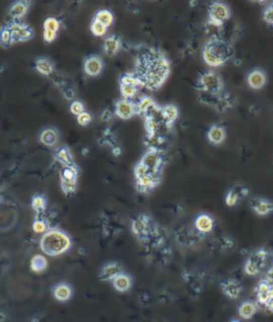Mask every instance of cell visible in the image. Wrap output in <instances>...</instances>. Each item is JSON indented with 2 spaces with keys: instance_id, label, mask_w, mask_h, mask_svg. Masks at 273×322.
Returning <instances> with one entry per match:
<instances>
[{
  "instance_id": "f5cc1de1",
  "label": "cell",
  "mask_w": 273,
  "mask_h": 322,
  "mask_svg": "<svg viewBox=\"0 0 273 322\" xmlns=\"http://www.w3.org/2000/svg\"><path fill=\"white\" fill-rule=\"evenodd\" d=\"M230 322H242L241 320H239V319H236V318H234V319H232Z\"/></svg>"
},
{
  "instance_id": "7a4b0ae2",
  "label": "cell",
  "mask_w": 273,
  "mask_h": 322,
  "mask_svg": "<svg viewBox=\"0 0 273 322\" xmlns=\"http://www.w3.org/2000/svg\"><path fill=\"white\" fill-rule=\"evenodd\" d=\"M235 55L234 46L222 38L209 39L203 48V60L211 67H218L225 64Z\"/></svg>"
},
{
  "instance_id": "f1b7e54d",
  "label": "cell",
  "mask_w": 273,
  "mask_h": 322,
  "mask_svg": "<svg viewBox=\"0 0 273 322\" xmlns=\"http://www.w3.org/2000/svg\"><path fill=\"white\" fill-rule=\"evenodd\" d=\"M48 262L44 255L36 254L30 259V269L34 273H43L47 270Z\"/></svg>"
},
{
  "instance_id": "e0dca14e",
  "label": "cell",
  "mask_w": 273,
  "mask_h": 322,
  "mask_svg": "<svg viewBox=\"0 0 273 322\" xmlns=\"http://www.w3.org/2000/svg\"><path fill=\"white\" fill-rule=\"evenodd\" d=\"M250 207L257 216L265 217L273 212V203L267 199L254 198L250 201Z\"/></svg>"
},
{
  "instance_id": "db71d44e",
  "label": "cell",
  "mask_w": 273,
  "mask_h": 322,
  "mask_svg": "<svg viewBox=\"0 0 273 322\" xmlns=\"http://www.w3.org/2000/svg\"><path fill=\"white\" fill-rule=\"evenodd\" d=\"M272 257H273V255H272Z\"/></svg>"
},
{
  "instance_id": "1f68e13d",
  "label": "cell",
  "mask_w": 273,
  "mask_h": 322,
  "mask_svg": "<svg viewBox=\"0 0 273 322\" xmlns=\"http://www.w3.org/2000/svg\"><path fill=\"white\" fill-rule=\"evenodd\" d=\"M28 8L29 4L27 2H17L11 8L10 16L13 20H21L28 12Z\"/></svg>"
},
{
  "instance_id": "c3c4849f",
  "label": "cell",
  "mask_w": 273,
  "mask_h": 322,
  "mask_svg": "<svg viewBox=\"0 0 273 322\" xmlns=\"http://www.w3.org/2000/svg\"><path fill=\"white\" fill-rule=\"evenodd\" d=\"M263 20L270 26H273V3L263 12Z\"/></svg>"
},
{
  "instance_id": "7dc6e473",
  "label": "cell",
  "mask_w": 273,
  "mask_h": 322,
  "mask_svg": "<svg viewBox=\"0 0 273 322\" xmlns=\"http://www.w3.org/2000/svg\"><path fill=\"white\" fill-rule=\"evenodd\" d=\"M91 121H92V116H91V114L86 111L77 116V122L80 126H87V125H89L91 123Z\"/></svg>"
},
{
  "instance_id": "816d5d0a",
  "label": "cell",
  "mask_w": 273,
  "mask_h": 322,
  "mask_svg": "<svg viewBox=\"0 0 273 322\" xmlns=\"http://www.w3.org/2000/svg\"><path fill=\"white\" fill-rule=\"evenodd\" d=\"M109 119H110V112H109V111H105L104 114H103V120H104V121H108Z\"/></svg>"
},
{
  "instance_id": "4316f807",
  "label": "cell",
  "mask_w": 273,
  "mask_h": 322,
  "mask_svg": "<svg viewBox=\"0 0 273 322\" xmlns=\"http://www.w3.org/2000/svg\"><path fill=\"white\" fill-rule=\"evenodd\" d=\"M268 257H269V252L266 249H258L255 252H253L248 257V259L252 263L255 264L259 268L260 271H262L263 268H265L267 265Z\"/></svg>"
},
{
  "instance_id": "ffe728a7",
  "label": "cell",
  "mask_w": 273,
  "mask_h": 322,
  "mask_svg": "<svg viewBox=\"0 0 273 322\" xmlns=\"http://www.w3.org/2000/svg\"><path fill=\"white\" fill-rule=\"evenodd\" d=\"M84 68L86 74L91 77H96L103 71L104 63L101 57L98 56H91L87 58L84 64Z\"/></svg>"
},
{
  "instance_id": "7bdbcfd3",
  "label": "cell",
  "mask_w": 273,
  "mask_h": 322,
  "mask_svg": "<svg viewBox=\"0 0 273 322\" xmlns=\"http://www.w3.org/2000/svg\"><path fill=\"white\" fill-rule=\"evenodd\" d=\"M243 271L245 274L249 275V276H256L259 272H261L259 268L255 264L249 261V259H247V261H245V263H244Z\"/></svg>"
},
{
  "instance_id": "7402d4cb",
  "label": "cell",
  "mask_w": 273,
  "mask_h": 322,
  "mask_svg": "<svg viewBox=\"0 0 273 322\" xmlns=\"http://www.w3.org/2000/svg\"><path fill=\"white\" fill-rule=\"evenodd\" d=\"M135 113V105L128 100L119 101L115 105V114L122 120H129Z\"/></svg>"
},
{
  "instance_id": "d6986e66",
  "label": "cell",
  "mask_w": 273,
  "mask_h": 322,
  "mask_svg": "<svg viewBox=\"0 0 273 322\" xmlns=\"http://www.w3.org/2000/svg\"><path fill=\"white\" fill-rule=\"evenodd\" d=\"M111 283L115 291L125 293V292H128L132 288L133 279L129 273L123 271L122 273L117 275Z\"/></svg>"
},
{
  "instance_id": "44dd1931",
  "label": "cell",
  "mask_w": 273,
  "mask_h": 322,
  "mask_svg": "<svg viewBox=\"0 0 273 322\" xmlns=\"http://www.w3.org/2000/svg\"><path fill=\"white\" fill-rule=\"evenodd\" d=\"M255 294L257 302L261 305L266 306V304L272 296V285L265 279L260 280L255 287Z\"/></svg>"
},
{
  "instance_id": "e575fe53",
  "label": "cell",
  "mask_w": 273,
  "mask_h": 322,
  "mask_svg": "<svg viewBox=\"0 0 273 322\" xmlns=\"http://www.w3.org/2000/svg\"><path fill=\"white\" fill-rule=\"evenodd\" d=\"M35 68L36 70L39 71L40 74L44 75V76H48L52 73L53 70V65L51 62L45 58H41L38 59L35 62Z\"/></svg>"
},
{
  "instance_id": "3957f363",
  "label": "cell",
  "mask_w": 273,
  "mask_h": 322,
  "mask_svg": "<svg viewBox=\"0 0 273 322\" xmlns=\"http://www.w3.org/2000/svg\"><path fill=\"white\" fill-rule=\"evenodd\" d=\"M42 252L50 257H57L65 254L72 248V239L59 228H50L42 236L40 240Z\"/></svg>"
},
{
  "instance_id": "b9f144b4",
  "label": "cell",
  "mask_w": 273,
  "mask_h": 322,
  "mask_svg": "<svg viewBox=\"0 0 273 322\" xmlns=\"http://www.w3.org/2000/svg\"><path fill=\"white\" fill-rule=\"evenodd\" d=\"M60 28V24L57 19L54 17H48V19L44 22V31H49L57 33Z\"/></svg>"
},
{
  "instance_id": "277c9868",
  "label": "cell",
  "mask_w": 273,
  "mask_h": 322,
  "mask_svg": "<svg viewBox=\"0 0 273 322\" xmlns=\"http://www.w3.org/2000/svg\"><path fill=\"white\" fill-rule=\"evenodd\" d=\"M130 228L135 238L144 245L160 227L152 220L151 217L147 216V214H140L131 221Z\"/></svg>"
},
{
  "instance_id": "cb8c5ba5",
  "label": "cell",
  "mask_w": 273,
  "mask_h": 322,
  "mask_svg": "<svg viewBox=\"0 0 273 322\" xmlns=\"http://www.w3.org/2000/svg\"><path fill=\"white\" fill-rule=\"evenodd\" d=\"M248 85L254 90H259L265 87L267 83V76L260 69H253L248 75Z\"/></svg>"
},
{
  "instance_id": "836d02e7",
  "label": "cell",
  "mask_w": 273,
  "mask_h": 322,
  "mask_svg": "<svg viewBox=\"0 0 273 322\" xmlns=\"http://www.w3.org/2000/svg\"><path fill=\"white\" fill-rule=\"evenodd\" d=\"M235 248V243L231 237H220L216 241L215 250L218 253H226L230 252Z\"/></svg>"
},
{
  "instance_id": "f35d334b",
  "label": "cell",
  "mask_w": 273,
  "mask_h": 322,
  "mask_svg": "<svg viewBox=\"0 0 273 322\" xmlns=\"http://www.w3.org/2000/svg\"><path fill=\"white\" fill-rule=\"evenodd\" d=\"M13 43H14V39L10 28H9L8 26L4 27V28L0 30V44H2L4 47H8Z\"/></svg>"
},
{
  "instance_id": "5b68a950",
  "label": "cell",
  "mask_w": 273,
  "mask_h": 322,
  "mask_svg": "<svg viewBox=\"0 0 273 322\" xmlns=\"http://www.w3.org/2000/svg\"><path fill=\"white\" fill-rule=\"evenodd\" d=\"M197 88L199 91L212 93V94H221L223 90V82L219 74L214 70H206L199 76L197 80Z\"/></svg>"
},
{
  "instance_id": "74e56055",
  "label": "cell",
  "mask_w": 273,
  "mask_h": 322,
  "mask_svg": "<svg viewBox=\"0 0 273 322\" xmlns=\"http://www.w3.org/2000/svg\"><path fill=\"white\" fill-rule=\"evenodd\" d=\"M46 199L42 195H35L31 201V206L36 213H43L46 209Z\"/></svg>"
},
{
  "instance_id": "8d00e7d4",
  "label": "cell",
  "mask_w": 273,
  "mask_h": 322,
  "mask_svg": "<svg viewBox=\"0 0 273 322\" xmlns=\"http://www.w3.org/2000/svg\"><path fill=\"white\" fill-rule=\"evenodd\" d=\"M56 159L59 161V163L64 165V167H70V166H73L74 165V163H73V158H72V155L70 153V150L66 148V147H60L57 153H56Z\"/></svg>"
},
{
  "instance_id": "d4e9b609",
  "label": "cell",
  "mask_w": 273,
  "mask_h": 322,
  "mask_svg": "<svg viewBox=\"0 0 273 322\" xmlns=\"http://www.w3.org/2000/svg\"><path fill=\"white\" fill-rule=\"evenodd\" d=\"M207 139L212 144H222L226 139V131L220 125H213L207 131Z\"/></svg>"
},
{
  "instance_id": "6da1fadb",
  "label": "cell",
  "mask_w": 273,
  "mask_h": 322,
  "mask_svg": "<svg viewBox=\"0 0 273 322\" xmlns=\"http://www.w3.org/2000/svg\"><path fill=\"white\" fill-rule=\"evenodd\" d=\"M170 62L158 50H148L139 58L136 63V77L143 87L152 90L159 89L170 74Z\"/></svg>"
},
{
  "instance_id": "52a82bcc",
  "label": "cell",
  "mask_w": 273,
  "mask_h": 322,
  "mask_svg": "<svg viewBox=\"0 0 273 322\" xmlns=\"http://www.w3.org/2000/svg\"><path fill=\"white\" fill-rule=\"evenodd\" d=\"M209 23H212L216 26L222 27L226 21L230 20L231 11L230 8L227 7L224 3H214L208 10Z\"/></svg>"
},
{
  "instance_id": "bcb514c9",
  "label": "cell",
  "mask_w": 273,
  "mask_h": 322,
  "mask_svg": "<svg viewBox=\"0 0 273 322\" xmlns=\"http://www.w3.org/2000/svg\"><path fill=\"white\" fill-rule=\"evenodd\" d=\"M70 109H71V112H72L73 114L78 116V115H80L81 113L85 112V106H84L83 103H80V102H73V103L71 104Z\"/></svg>"
},
{
  "instance_id": "8992f818",
  "label": "cell",
  "mask_w": 273,
  "mask_h": 322,
  "mask_svg": "<svg viewBox=\"0 0 273 322\" xmlns=\"http://www.w3.org/2000/svg\"><path fill=\"white\" fill-rule=\"evenodd\" d=\"M188 293L192 298H197L203 292L204 279L202 274L195 270H186L181 275Z\"/></svg>"
},
{
  "instance_id": "83f0119b",
  "label": "cell",
  "mask_w": 273,
  "mask_h": 322,
  "mask_svg": "<svg viewBox=\"0 0 273 322\" xmlns=\"http://www.w3.org/2000/svg\"><path fill=\"white\" fill-rule=\"evenodd\" d=\"M58 132L52 129V128H46L44 129L41 135H40V141L43 145L48 146V147H52L58 143Z\"/></svg>"
},
{
  "instance_id": "f907efd6",
  "label": "cell",
  "mask_w": 273,
  "mask_h": 322,
  "mask_svg": "<svg viewBox=\"0 0 273 322\" xmlns=\"http://www.w3.org/2000/svg\"><path fill=\"white\" fill-rule=\"evenodd\" d=\"M266 307H267L268 310L273 312V288H272V296H271L270 300L268 301V303L266 304Z\"/></svg>"
},
{
  "instance_id": "f546056e",
  "label": "cell",
  "mask_w": 273,
  "mask_h": 322,
  "mask_svg": "<svg viewBox=\"0 0 273 322\" xmlns=\"http://www.w3.org/2000/svg\"><path fill=\"white\" fill-rule=\"evenodd\" d=\"M156 104L149 96H144L139 101V103L135 105V113L139 114H147V116L156 108Z\"/></svg>"
},
{
  "instance_id": "60d3db41",
  "label": "cell",
  "mask_w": 273,
  "mask_h": 322,
  "mask_svg": "<svg viewBox=\"0 0 273 322\" xmlns=\"http://www.w3.org/2000/svg\"><path fill=\"white\" fill-rule=\"evenodd\" d=\"M90 28H91V32H92L95 37H104V35H106L107 30H108L106 26H104L103 24L98 23L94 20H93L92 24H91Z\"/></svg>"
},
{
  "instance_id": "681fc988",
  "label": "cell",
  "mask_w": 273,
  "mask_h": 322,
  "mask_svg": "<svg viewBox=\"0 0 273 322\" xmlns=\"http://www.w3.org/2000/svg\"><path fill=\"white\" fill-rule=\"evenodd\" d=\"M267 282H269L270 284H273V266L270 267L269 269L267 270L266 274H265V277H263Z\"/></svg>"
},
{
  "instance_id": "d6a6232c",
  "label": "cell",
  "mask_w": 273,
  "mask_h": 322,
  "mask_svg": "<svg viewBox=\"0 0 273 322\" xmlns=\"http://www.w3.org/2000/svg\"><path fill=\"white\" fill-rule=\"evenodd\" d=\"M162 115L166 124L171 127V125L178 118V109L174 105H167L162 108Z\"/></svg>"
},
{
  "instance_id": "7c38bea8",
  "label": "cell",
  "mask_w": 273,
  "mask_h": 322,
  "mask_svg": "<svg viewBox=\"0 0 273 322\" xmlns=\"http://www.w3.org/2000/svg\"><path fill=\"white\" fill-rule=\"evenodd\" d=\"M220 288L225 297L231 300H236L241 296L243 286L237 279L229 277V279H225L220 283Z\"/></svg>"
},
{
  "instance_id": "d590c367",
  "label": "cell",
  "mask_w": 273,
  "mask_h": 322,
  "mask_svg": "<svg viewBox=\"0 0 273 322\" xmlns=\"http://www.w3.org/2000/svg\"><path fill=\"white\" fill-rule=\"evenodd\" d=\"M94 21L103 24L107 28L110 27L113 23V14L108 10H99L94 17Z\"/></svg>"
},
{
  "instance_id": "4fadbf2b",
  "label": "cell",
  "mask_w": 273,
  "mask_h": 322,
  "mask_svg": "<svg viewBox=\"0 0 273 322\" xmlns=\"http://www.w3.org/2000/svg\"><path fill=\"white\" fill-rule=\"evenodd\" d=\"M51 293L54 300L61 303H65L74 296V287L69 282L62 281L52 286Z\"/></svg>"
},
{
  "instance_id": "ac0fdd59",
  "label": "cell",
  "mask_w": 273,
  "mask_h": 322,
  "mask_svg": "<svg viewBox=\"0 0 273 322\" xmlns=\"http://www.w3.org/2000/svg\"><path fill=\"white\" fill-rule=\"evenodd\" d=\"M193 226L195 229L202 235H206L212 232L215 227V220L212 216H209L207 213H201L194 219Z\"/></svg>"
},
{
  "instance_id": "8fae6325",
  "label": "cell",
  "mask_w": 273,
  "mask_h": 322,
  "mask_svg": "<svg viewBox=\"0 0 273 322\" xmlns=\"http://www.w3.org/2000/svg\"><path fill=\"white\" fill-rule=\"evenodd\" d=\"M176 237L179 245L185 248H193L201 243L204 235L199 234L193 226V228H181L178 230Z\"/></svg>"
},
{
  "instance_id": "4dcf8cb0",
  "label": "cell",
  "mask_w": 273,
  "mask_h": 322,
  "mask_svg": "<svg viewBox=\"0 0 273 322\" xmlns=\"http://www.w3.org/2000/svg\"><path fill=\"white\" fill-rule=\"evenodd\" d=\"M121 48V41L120 39L115 37V35H111L106 39L105 44H104V49L105 52L108 56H114L117 51Z\"/></svg>"
},
{
  "instance_id": "9c48e42d",
  "label": "cell",
  "mask_w": 273,
  "mask_h": 322,
  "mask_svg": "<svg viewBox=\"0 0 273 322\" xmlns=\"http://www.w3.org/2000/svg\"><path fill=\"white\" fill-rule=\"evenodd\" d=\"M78 178V170L73 165L70 167H65L63 169L61 174V187L62 190L66 195L74 193L76 190Z\"/></svg>"
},
{
  "instance_id": "603a6c76",
  "label": "cell",
  "mask_w": 273,
  "mask_h": 322,
  "mask_svg": "<svg viewBox=\"0 0 273 322\" xmlns=\"http://www.w3.org/2000/svg\"><path fill=\"white\" fill-rule=\"evenodd\" d=\"M249 194V189L244 187L240 188H233L225 195V204L229 207H234L238 204V202L245 198Z\"/></svg>"
},
{
  "instance_id": "ab89813d",
  "label": "cell",
  "mask_w": 273,
  "mask_h": 322,
  "mask_svg": "<svg viewBox=\"0 0 273 322\" xmlns=\"http://www.w3.org/2000/svg\"><path fill=\"white\" fill-rule=\"evenodd\" d=\"M120 84L121 85H126V86H131L134 87L136 89H139L140 87H143L141 80L131 74H125L122 75V77L120 78Z\"/></svg>"
},
{
  "instance_id": "9a60e30c",
  "label": "cell",
  "mask_w": 273,
  "mask_h": 322,
  "mask_svg": "<svg viewBox=\"0 0 273 322\" xmlns=\"http://www.w3.org/2000/svg\"><path fill=\"white\" fill-rule=\"evenodd\" d=\"M136 188L140 192H150L160 182V173H149L144 176L135 178Z\"/></svg>"
},
{
  "instance_id": "30bf717a",
  "label": "cell",
  "mask_w": 273,
  "mask_h": 322,
  "mask_svg": "<svg viewBox=\"0 0 273 322\" xmlns=\"http://www.w3.org/2000/svg\"><path fill=\"white\" fill-rule=\"evenodd\" d=\"M140 163L144 167H147L150 170V172L160 173L161 167L163 164V158H162V155L158 148L150 147V149L141 158Z\"/></svg>"
},
{
  "instance_id": "ee69618b",
  "label": "cell",
  "mask_w": 273,
  "mask_h": 322,
  "mask_svg": "<svg viewBox=\"0 0 273 322\" xmlns=\"http://www.w3.org/2000/svg\"><path fill=\"white\" fill-rule=\"evenodd\" d=\"M32 229L34 230V232H36V234H43L44 235L45 232L48 230V225H47V223L45 222L44 220L36 219L32 223Z\"/></svg>"
},
{
  "instance_id": "5bb4252c",
  "label": "cell",
  "mask_w": 273,
  "mask_h": 322,
  "mask_svg": "<svg viewBox=\"0 0 273 322\" xmlns=\"http://www.w3.org/2000/svg\"><path fill=\"white\" fill-rule=\"evenodd\" d=\"M123 271V268L119 263L108 262L99 269L98 279L103 282H112Z\"/></svg>"
},
{
  "instance_id": "2e32d148",
  "label": "cell",
  "mask_w": 273,
  "mask_h": 322,
  "mask_svg": "<svg viewBox=\"0 0 273 322\" xmlns=\"http://www.w3.org/2000/svg\"><path fill=\"white\" fill-rule=\"evenodd\" d=\"M10 28L14 42H25L28 41L29 39L32 38L33 35V31L32 29H30L28 26L14 22L12 24H10L8 26Z\"/></svg>"
},
{
  "instance_id": "f6af8a7d",
  "label": "cell",
  "mask_w": 273,
  "mask_h": 322,
  "mask_svg": "<svg viewBox=\"0 0 273 322\" xmlns=\"http://www.w3.org/2000/svg\"><path fill=\"white\" fill-rule=\"evenodd\" d=\"M120 91L122 96L125 100H128V98H132L136 92H138V89L131 87V86H126V85H121L120 86Z\"/></svg>"
},
{
  "instance_id": "484cf974",
  "label": "cell",
  "mask_w": 273,
  "mask_h": 322,
  "mask_svg": "<svg viewBox=\"0 0 273 322\" xmlns=\"http://www.w3.org/2000/svg\"><path fill=\"white\" fill-rule=\"evenodd\" d=\"M256 311H257V304L256 302L251 301V300L243 301L238 306V314L240 318L244 320L252 319L256 315Z\"/></svg>"
},
{
  "instance_id": "ba28073f",
  "label": "cell",
  "mask_w": 273,
  "mask_h": 322,
  "mask_svg": "<svg viewBox=\"0 0 273 322\" xmlns=\"http://www.w3.org/2000/svg\"><path fill=\"white\" fill-rule=\"evenodd\" d=\"M173 258L172 249L168 246H162L160 248L150 250L149 251V262L151 265L159 268H165L170 265Z\"/></svg>"
}]
</instances>
